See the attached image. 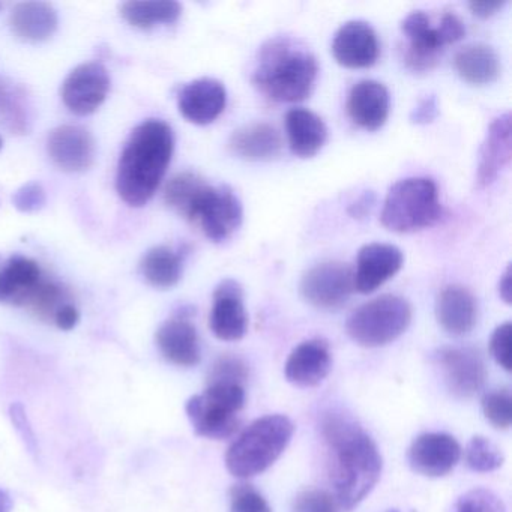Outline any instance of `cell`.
Listing matches in <instances>:
<instances>
[{"label":"cell","instance_id":"obj_1","mask_svg":"<svg viewBox=\"0 0 512 512\" xmlns=\"http://www.w3.org/2000/svg\"><path fill=\"white\" fill-rule=\"evenodd\" d=\"M320 430L332 455V494L341 511H352L379 482L382 455L361 425L340 410L325 413Z\"/></svg>","mask_w":512,"mask_h":512},{"label":"cell","instance_id":"obj_2","mask_svg":"<svg viewBox=\"0 0 512 512\" xmlns=\"http://www.w3.org/2000/svg\"><path fill=\"white\" fill-rule=\"evenodd\" d=\"M175 137L166 122L149 119L134 128L122 151L116 190L127 205L145 206L157 193L173 157Z\"/></svg>","mask_w":512,"mask_h":512},{"label":"cell","instance_id":"obj_3","mask_svg":"<svg viewBox=\"0 0 512 512\" xmlns=\"http://www.w3.org/2000/svg\"><path fill=\"white\" fill-rule=\"evenodd\" d=\"M164 200L212 242L232 238L242 223V205L232 188L212 187L196 173H179L170 179Z\"/></svg>","mask_w":512,"mask_h":512},{"label":"cell","instance_id":"obj_4","mask_svg":"<svg viewBox=\"0 0 512 512\" xmlns=\"http://www.w3.org/2000/svg\"><path fill=\"white\" fill-rule=\"evenodd\" d=\"M317 73L313 53L287 38H275L260 49L253 83L269 100L298 103L310 97Z\"/></svg>","mask_w":512,"mask_h":512},{"label":"cell","instance_id":"obj_5","mask_svg":"<svg viewBox=\"0 0 512 512\" xmlns=\"http://www.w3.org/2000/svg\"><path fill=\"white\" fill-rule=\"evenodd\" d=\"M295 433L292 419L268 415L248 425L230 445L227 470L235 478L248 479L266 472L283 455Z\"/></svg>","mask_w":512,"mask_h":512},{"label":"cell","instance_id":"obj_6","mask_svg":"<svg viewBox=\"0 0 512 512\" xmlns=\"http://www.w3.org/2000/svg\"><path fill=\"white\" fill-rule=\"evenodd\" d=\"M442 217L439 191L428 178H409L392 185L380 221L395 233H413L434 226Z\"/></svg>","mask_w":512,"mask_h":512},{"label":"cell","instance_id":"obj_7","mask_svg":"<svg viewBox=\"0 0 512 512\" xmlns=\"http://www.w3.org/2000/svg\"><path fill=\"white\" fill-rule=\"evenodd\" d=\"M245 406V388L230 383H208L203 394L187 401L188 419L197 436L227 440L241 430L239 412Z\"/></svg>","mask_w":512,"mask_h":512},{"label":"cell","instance_id":"obj_8","mask_svg":"<svg viewBox=\"0 0 512 512\" xmlns=\"http://www.w3.org/2000/svg\"><path fill=\"white\" fill-rule=\"evenodd\" d=\"M401 32L407 40L404 62L410 70L424 73L436 67L443 49L460 41L466 29L454 13L443 14L434 25L433 17L413 11L401 22Z\"/></svg>","mask_w":512,"mask_h":512},{"label":"cell","instance_id":"obj_9","mask_svg":"<svg viewBox=\"0 0 512 512\" xmlns=\"http://www.w3.org/2000/svg\"><path fill=\"white\" fill-rule=\"evenodd\" d=\"M412 322V307L401 296L383 295L353 311L347 319L349 337L367 349L388 346L400 338Z\"/></svg>","mask_w":512,"mask_h":512},{"label":"cell","instance_id":"obj_10","mask_svg":"<svg viewBox=\"0 0 512 512\" xmlns=\"http://www.w3.org/2000/svg\"><path fill=\"white\" fill-rule=\"evenodd\" d=\"M299 290L302 298L313 307L338 310L355 292V275L346 263H319L305 272Z\"/></svg>","mask_w":512,"mask_h":512},{"label":"cell","instance_id":"obj_11","mask_svg":"<svg viewBox=\"0 0 512 512\" xmlns=\"http://www.w3.org/2000/svg\"><path fill=\"white\" fill-rule=\"evenodd\" d=\"M436 362L446 388L458 398H472L484 388L487 367L478 350L472 347H442L437 350Z\"/></svg>","mask_w":512,"mask_h":512},{"label":"cell","instance_id":"obj_12","mask_svg":"<svg viewBox=\"0 0 512 512\" xmlns=\"http://www.w3.org/2000/svg\"><path fill=\"white\" fill-rule=\"evenodd\" d=\"M110 77L104 65L88 62L74 68L62 86V100L70 112L88 116L97 112L107 98Z\"/></svg>","mask_w":512,"mask_h":512},{"label":"cell","instance_id":"obj_13","mask_svg":"<svg viewBox=\"0 0 512 512\" xmlns=\"http://www.w3.org/2000/svg\"><path fill=\"white\" fill-rule=\"evenodd\" d=\"M461 455L463 449L451 434L425 433L413 440L407 461L418 475L442 478L455 469Z\"/></svg>","mask_w":512,"mask_h":512},{"label":"cell","instance_id":"obj_14","mask_svg":"<svg viewBox=\"0 0 512 512\" xmlns=\"http://www.w3.org/2000/svg\"><path fill=\"white\" fill-rule=\"evenodd\" d=\"M379 53L376 31L361 20L344 23L332 41L335 61L350 70L373 67L379 59Z\"/></svg>","mask_w":512,"mask_h":512},{"label":"cell","instance_id":"obj_15","mask_svg":"<svg viewBox=\"0 0 512 512\" xmlns=\"http://www.w3.org/2000/svg\"><path fill=\"white\" fill-rule=\"evenodd\" d=\"M209 328L215 337L223 341H238L247 334L248 316L244 292L238 281L229 278L215 289Z\"/></svg>","mask_w":512,"mask_h":512},{"label":"cell","instance_id":"obj_16","mask_svg":"<svg viewBox=\"0 0 512 512\" xmlns=\"http://www.w3.org/2000/svg\"><path fill=\"white\" fill-rule=\"evenodd\" d=\"M50 158L64 172L88 170L95 160V140L85 128L62 125L50 133L47 142Z\"/></svg>","mask_w":512,"mask_h":512},{"label":"cell","instance_id":"obj_17","mask_svg":"<svg viewBox=\"0 0 512 512\" xmlns=\"http://www.w3.org/2000/svg\"><path fill=\"white\" fill-rule=\"evenodd\" d=\"M404 256L395 245L374 244L365 245L359 250L356 260L355 290L359 293H373L380 286L391 280L403 268Z\"/></svg>","mask_w":512,"mask_h":512},{"label":"cell","instance_id":"obj_18","mask_svg":"<svg viewBox=\"0 0 512 512\" xmlns=\"http://www.w3.org/2000/svg\"><path fill=\"white\" fill-rule=\"evenodd\" d=\"M511 113L499 116L491 122L479 151L475 184L479 190L490 187L512 157Z\"/></svg>","mask_w":512,"mask_h":512},{"label":"cell","instance_id":"obj_19","mask_svg":"<svg viewBox=\"0 0 512 512\" xmlns=\"http://www.w3.org/2000/svg\"><path fill=\"white\" fill-rule=\"evenodd\" d=\"M226 104V88L215 79L194 80L179 92V112L191 124H212L220 118Z\"/></svg>","mask_w":512,"mask_h":512},{"label":"cell","instance_id":"obj_20","mask_svg":"<svg viewBox=\"0 0 512 512\" xmlns=\"http://www.w3.org/2000/svg\"><path fill=\"white\" fill-rule=\"evenodd\" d=\"M331 368L332 356L328 343L316 338L304 341L293 349L284 365V374L298 388H314L328 377Z\"/></svg>","mask_w":512,"mask_h":512},{"label":"cell","instance_id":"obj_21","mask_svg":"<svg viewBox=\"0 0 512 512\" xmlns=\"http://www.w3.org/2000/svg\"><path fill=\"white\" fill-rule=\"evenodd\" d=\"M41 283L43 272L35 260L22 254L0 256V302L26 307Z\"/></svg>","mask_w":512,"mask_h":512},{"label":"cell","instance_id":"obj_22","mask_svg":"<svg viewBox=\"0 0 512 512\" xmlns=\"http://www.w3.org/2000/svg\"><path fill=\"white\" fill-rule=\"evenodd\" d=\"M391 95L383 83L361 80L353 85L347 97V113L358 127L377 131L388 121Z\"/></svg>","mask_w":512,"mask_h":512},{"label":"cell","instance_id":"obj_23","mask_svg":"<svg viewBox=\"0 0 512 512\" xmlns=\"http://www.w3.org/2000/svg\"><path fill=\"white\" fill-rule=\"evenodd\" d=\"M436 317L443 331L454 337L472 332L478 320V304L466 287L452 284L437 296Z\"/></svg>","mask_w":512,"mask_h":512},{"label":"cell","instance_id":"obj_24","mask_svg":"<svg viewBox=\"0 0 512 512\" xmlns=\"http://www.w3.org/2000/svg\"><path fill=\"white\" fill-rule=\"evenodd\" d=\"M157 344L167 361L179 367H194L199 364V335L190 320L175 317L161 325L157 332Z\"/></svg>","mask_w":512,"mask_h":512},{"label":"cell","instance_id":"obj_25","mask_svg":"<svg viewBox=\"0 0 512 512\" xmlns=\"http://www.w3.org/2000/svg\"><path fill=\"white\" fill-rule=\"evenodd\" d=\"M229 148L236 157L247 161H269L283 149V139L277 128L266 122L244 125L232 134Z\"/></svg>","mask_w":512,"mask_h":512},{"label":"cell","instance_id":"obj_26","mask_svg":"<svg viewBox=\"0 0 512 512\" xmlns=\"http://www.w3.org/2000/svg\"><path fill=\"white\" fill-rule=\"evenodd\" d=\"M286 130L290 151L299 158H313L328 140V128L323 119L302 107L287 112Z\"/></svg>","mask_w":512,"mask_h":512},{"label":"cell","instance_id":"obj_27","mask_svg":"<svg viewBox=\"0 0 512 512\" xmlns=\"http://www.w3.org/2000/svg\"><path fill=\"white\" fill-rule=\"evenodd\" d=\"M14 34L26 43H43L58 29V13L47 2H22L11 11Z\"/></svg>","mask_w":512,"mask_h":512},{"label":"cell","instance_id":"obj_28","mask_svg":"<svg viewBox=\"0 0 512 512\" xmlns=\"http://www.w3.org/2000/svg\"><path fill=\"white\" fill-rule=\"evenodd\" d=\"M454 67L458 76L470 85H490L500 76L499 56L487 44H469L458 50Z\"/></svg>","mask_w":512,"mask_h":512},{"label":"cell","instance_id":"obj_29","mask_svg":"<svg viewBox=\"0 0 512 512\" xmlns=\"http://www.w3.org/2000/svg\"><path fill=\"white\" fill-rule=\"evenodd\" d=\"M121 14L131 26L151 29L157 25H172L182 14V5L173 0L158 2H127L122 5Z\"/></svg>","mask_w":512,"mask_h":512},{"label":"cell","instance_id":"obj_30","mask_svg":"<svg viewBox=\"0 0 512 512\" xmlns=\"http://www.w3.org/2000/svg\"><path fill=\"white\" fill-rule=\"evenodd\" d=\"M143 277L157 289H170L182 277V256L169 247H155L142 260Z\"/></svg>","mask_w":512,"mask_h":512},{"label":"cell","instance_id":"obj_31","mask_svg":"<svg viewBox=\"0 0 512 512\" xmlns=\"http://www.w3.org/2000/svg\"><path fill=\"white\" fill-rule=\"evenodd\" d=\"M464 460L470 470L490 473L502 467L505 457L496 443L484 436H475L464 449Z\"/></svg>","mask_w":512,"mask_h":512},{"label":"cell","instance_id":"obj_32","mask_svg":"<svg viewBox=\"0 0 512 512\" xmlns=\"http://www.w3.org/2000/svg\"><path fill=\"white\" fill-rule=\"evenodd\" d=\"M485 419L497 430H508L512 424V397L509 389L488 392L481 401Z\"/></svg>","mask_w":512,"mask_h":512},{"label":"cell","instance_id":"obj_33","mask_svg":"<svg viewBox=\"0 0 512 512\" xmlns=\"http://www.w3.org/2000/svg\"><path fill=\"white\" fill-rule=\"evenodd\" d=\"M454 512H506L505 503L487 488H473L458 497Z\"/></svg>","mask_w":512,"mask_h":512},{"label":"cell","instance_id":"obj_34","mask_svg":"<svg viewBox=\"0 0 512 512\" xmlns=\"http://www.w3.org/2000/svg\"><path fill=\"white\" fill-rule=\"evenodd\" d=\"M248 377V368L238 356H221L209 374V383H230L244 386Z\"/></svg>","mask_w":512,"mask_h":512},{"label":"cell","instance_id":"obj_35","mask_svg":"<svg viewBox=\"0 0 512 512\" xmlns=\"http://www.w3.org/2000/svg\"><path fill=\"white\" fill-rule=\"evenodd\" d=\"M230 512H272V508L253 485L239 484L230 490Z\"/></svg>","mask_w":512,"mask_h":512},{"label":"cell","instance_id":"obj_36","mask_svg":"<svg viewBox=\"0 0 512 512\" xmlns=\"http://www.w3.org/2000/svg\"><path fill=\"white\" fill-rule=\"evenodd\" d=\"M292 512H341V509L334 494L319 488H310L296 496Z\"/></svg>","mask_w":512,"mask_h":512},{"label":"cell","instance_id":"obj_37","mask_svg":"<svg viewBox=\"0 0 512 512\" xmlns=\"http://www.w3.org/2000/svg\"><path fill=\"white\" fill-rule=\"evenodd\" d=\"M46 202V191L38 182H29V184L23 185L13 197L14 206L25 214L41 211L46 206Z\"/></svg>","mask_w":512,"mask_h":512},{"label":"cell","instance_id":"obj_38","mask_svg":"<svg viewBox=\"0 0 512 512\" xmlns=\"http://www.w3.org/2000/svg\"><path fill=\"white\" fill-rule=\"evenodd\" d=\"M511 331V322L502 323L494 329L490 340L491 356L505 371H511Z\"/></svg>","mask_w":512,"mask_h":512},{"label":"cell","instance_id":"obj_39","mask_svg":"<svg viewBox=\"0 0 512 512\" xmlns=\"http://www.w3.org/2000/svg\"><path fill=\"white\" fill-rule=\"evenodd\" d=\"M10 416L14 428H16L17 433L25 442L26 448L31 452L37 451V439H35L34 428H32L31 422H29L28 413H26L23 404H13L10 409Z\"/></svg>","mask_w":512,"mask_h":512},{"label":"cell","instance_id":"obj_40","mask_svg":"<svg viewBox=\"0 0 512 512\" xmlns=\"http://www.w3.org/2000/svg\"><path fill=\"white\" fill-rule=\"evenodd\" d=\"M437 115H439V106H437L436 97L430 95V97L422 98L416 104L415 109L412 110V115H410V121L413 124L427 125L433 122Z\"/></svg>","mask_w":512,"mask_h":512},{"label":"cell","instance_id":"obj_41","mask_svg":"<svg viewBox=\"0 0 512 512\" xmlns=\"http://www.w3.org/2000/svg\"><path fill=\"white\" fill-rule=\"evenodd\" d=\"M80 320V313L74 305L65 304L59 308L58 313L53 317V322L62 331H71L76 328L77 323Z\"/></svg>","mask_w":512,"mask_h":512},{"label":"cell","instance_id":"obj_42","mask_svg":"<svg viewBox=\"0 0 512 512\" xmlns=\"http://www.w3.org/2000/svg\"><path fill=\"white\" fill-rule=\"evenodd\" d=\"M505 5L506 2H476L475 0V2H470L469 8L473 16L479 17V19H488L497 11L502 10Z\"/></svg>","mask_w":512,"mask_h":512},{"label":"cell","instance_id":"obj_43","mask_svg":"<svg viewBox=\"0 0 512 512\" xmlns=\"http://www.w3.org/2000/svg\"><path fill=\"white\" fill-rule=\"evenodd\" d=\"M512 283H511V266L505 269L499 280V295L505 304H511L512 301Z\"/></svg>","mask_w":512,"mask_h":512},{"label":"cell","instance_id":"obj_44","mask_svg":"<svg viewBox=\"0 0 512 512\" xmlns=\"http://www.w3.org/2000/svg\"><path fill=\"white\" fill-rule=\"evenodd\" d=\"M371 203H373V194H365L358 203L352 206L350 212H352L353 217L361 218L362 215L367 214L368 209H370Z\"/></svg>","mask_w":512,"mask_h":512},{"label":"cell","instance_id":"obj_45","mask_svg":"<svg viewBox=\"0 0 512 512\" xmlns=\"http://www.w3.org/2000/svg\"><path fill=\"white\" fill-rule=\"evenodd\" d=\"M13 509V499L7 491L0 490V512H11Z\"/></svg>","mask_w":512,"mask_h":512},{"label":"cell","instance_id":"obj_46","mask_svg":"<svg viewBox=\"0 0 512 512\" xmlns=\"http://www.w3.org/2000/svg\"><path fill=\"white\" fill-rule=\"evenodd\" d=\"M2 148H4V139L0 137V151H2Z\"/></svg>","mask_w":512,"mask_h":512}]
</instances>
